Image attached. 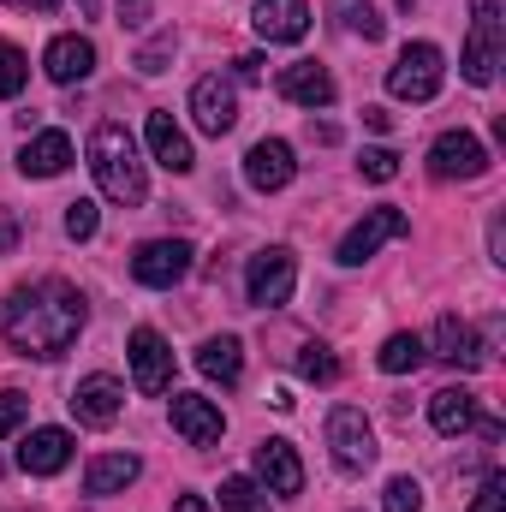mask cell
I'll list each match as a JSON object with an SVG mask.
<instances>
[{
    "label": "cell",
    "mask_w": 506,
    "mask_h": 512,
    "mask_svg": "<svg viewBox=\"0 0 506 512\" xmlns=\"http://www.w3.org/2000/svg\"><path fill=\"white\" fill-rule=\"evenodd\" d=\"M96 227H102V215H96V203L90 197H78V203H66V239H96Z\"/></svg>",
    "instance_id": "obj_31"
},
{
    "label": "cell",
    "mask_w": 506,
    "mask_h": 512,
    "mask_svg": "<svg viewBox=\"0 0 506 512\" xmlns=\"http://www.w3.org/2000/svg\"><path fill=\"white\" fill-rule=\"evenodd\" d=\"M185 274H191V245H185V239H149V245L131 251V280H137V286L167 292V286H179Z\"/></svg>",
    "instance_id": "obj_7"
},
{
    "label": "cell",
    "mask_w": 506,
    "mask_h": 512,
    "mask_svg": "<svg viewBox=\"0 0 506 512\" xmlns=\"http://www.w3.org/2000/svg\"><path fill=\"white\" fill-rule=\"evenodd\" d=\"M167 60H173V30H167V36H155V42L137 54V72H143V78H155V72H167Z\"/></svg>",
    "instance_id": "obj_34"
},
{
    "label": "cell",
    "mask_w": 506,
    "mask_h": 512,
    "mask_svg": "<svg viewBox=\"0 0 506 512\" xmlns=\"http://www.w3.org/2000/svg\"><path fill=\"white\" fill-rule=\"evenodd\" d=\"M292 286H298V256L286 251V245H268V251L251 256V268H245V292H251L256 310H280V304L292 298Z\"/></svg>",
    "instance_id": "obj_6"
},
{
    "label": "cell",
    "mask_w": 506,
    "mask_h": 512,
    "mask_svg": "<svg viewBox=\"0 0 506 512\" xmlns=\"http://www.w3.org/2000/svg\"><path fill=\"white\" fill-rule=\"evenodd\" d=\"M173 429H179L191 447H215V441L227 435V417H221V405L203 399V393H173Z\"/></svg>",
    "instance_id": "obj_12"
},
{
    "label": "cell",
    "mask_w": 506,
    "mask_h": 512,
    "mask_svg": "<svg viewBox=\"0 0 506 512\" xmlns=\"http://www.w3.org/2000/svg\"><path fill=\"white\" fill-rule=\"evenodd\" d=\"M364 126H376V131H387V126H393V114H387V108H364Z\"/></svg>",
    "instance_id": "obj_40"
},
{
    "label": "cell",
    "mask_w": 506,
    "mask_h": 512,
    "mask_svg": "<svg viewBox=\"0 0 506 512\" xmlns=\"http://www.w3.org/2000/svg\"><path fill=\"white\" fill-rule=\"evenodd\" d=\"M423 358H429V346L417 334H387L381 352H376V364L387 376H411V370H423Z\"/></svg>",
    "instance_id": "obj_26"
},
{
    "label": "cell",
    "mask_w": 506,
    "mask_h": 512,
    "mask_svg": "<svg viewBox=\"0 0 506 512\" xmlns=\"http://www.w3.org/2000/svg\"><path fill=\"white\" fill-rule=\"evenodd\" d=\"M173 512H209V501H203V495H179V501H173Z\"/></svg>",
    "instance_id": "obj_41"
},
{
    "label": "cell",
    "mask_w": 506,
    "mask_h": 512,
    "mask_svg": "<svg viewBox=\"0 0 506 512\" xmlns=\"http://www.w3.org/2000/svg\"><path fill=\"white\" fill-rule=\"evenodd\" d=\"M429 423H435L441 435H465V429L477 423V393H471V387H441V393L429 399Z\"/></svg>",
    "instance_id": "obj_24"
},
{
    "label": "cell",
    "mask_w": 506,
    "mask_h": 512,
    "mask_svg": "<svg viewBox=\"0 0 506 512\" xmlns=\"http://www.w3.org/2000/svg\"><path fill=\"white\" fill-rule=\"evenodd\" d=\"M328 447H334V465H340L346 477H364L381 453L376 429H370V417H364L358 405H334V411H328Z\"/></svg>",
    "instance_id": "obj_5"
},
{
    "label": "cell",
    "mask_w": 506,
    "mask_h": 512,
    "mask_svg": "<svg viewBox=\"0 0 506 512\" xmlns=\"http://www.w3.org/2000/svg\"><path fill=\"white\" fill-rule=\"evenodd\" d=\"M197 370H203L209 382H221V387H239V376H245V346H239L233 334H221V340H203V352H197Z\"/></svg>",
    "instance_id": "obj_25"
},
{
    "label": "cell",
    "mask_w": 506,
    "mask_h": 512,
    "mask_svg": "<svg viewBox=\"0 0 506 512\" xmlns=\"http://www.w3.org/2000/svg\"><path fill=\"white\" fill-rule=\"evenodd\" d=\"M78 6H90V0H78Z\"/></svg>",
    "instance_id": "obj_43"
},
{
    "label": "cell",
    "mask_w": 506,
    "mask_h": 512,
    "mask_svg": "<svg viewBox=\"0 0 506 512\" xmlns=\"http://www.w3.org/2000/svg\"><path fill=\"white\" fill-rule=\"evenodd\" d=\"M489 256H495V262H506V233H501V221H489Z\"/></svg>",
    "instance_id": "obj_38"
},
{
    "label": "cell",
    "mask_w": 506,
    "mask_h": 512,
    "mask_svg": "<svg viewBox=\"0 0 506 512\" xmlns=\"http://www.w3.org/2000/svg\"><path fill=\"white\" fill-rule=\"evenodd\" d=\"M72 167V137L66 131H36V137H24V149H18V173L24 179H60Z\"/></svg>",
    "instance_id": "obj_16"
},
{
    "label": "cell",
    "mask_w": 506,
    "mask_h": 512,
    "mask_svg": "<svg viewBox=\"0 0 506 512\" xmlns=\"http://www.w3.org/2000/svg\"><path fill=\"white\" fill-rule=\"evenodd\" d=\"M417 507H423V483H417V477H393L381 512H417Z\"/></svg>",
    "instance_id": "obj_32"
},
{
    "label": "cell",
    "mask_w": 506,
    "mask_h": 512,
    "mask_svg": "<svg viewBox=\"0 0 506 512\" xmlns=\"http://www.w3.org/2000/svg\"><path fill=\"white\" fill-rule=\"evenodd\" d=\"M334 6V18H340V30H352V36H364V42H381V30H387V18H381L370 0H328Z\"/></svg>",
    "instance_id": "obj_27"
},
{
    "label": "cell",
    "mask_w": 506,
    "mask_h": 512,
    "mask_svg": "<svg viewBox=\"0 0 506 512\" xmlns=\"http://www.w3.org/2000/svg\"><path fill=\"white\" fill-rule=\"evenodd\" d=\"M84 316H90V304H84V292L66 286V280L18 286V292L0 304V328H6V340H12L18 358H60V352L78 340Z\"/></svg>",
    "instance_id": "obj_1"
},
{
    "label": "cell",
    "mask_w": 506,
    "mask_h": 512,
    "mask_svg": "<svg viewBox=\"0 0 506 512\" xmlns=\"http://www.w3.org/2000/svg\"><path fill=\"white\" fill-rule=\"evenodd\" d=\"M72 465V435L66 429H30L24 435V447H18V471H30V477H54V471H66Z\"/></svg>",
    "instance_id": "obj_19"
},
{
    "label": "cell",
    "mask_w": 506,
    "mask_h": 512,
    "mask_svg": "<svg viewBox=\"0 0 506 512\" xmlns=\"http://www.w3.org/2000/svg\"><path fill=\"white\" fill-rule=\"evenodd\" d=\"M256 36L262 42H304L310 30V6L304 0H256Z\"/></svg>",
    "instance_id": "obj_21"
},
{
    "label": "cell",
    "mask_w": 506,
    "mask_h": 512,
    "mask_svg": "<svg viewBox=\"0 0 506 512\" xmlns=\"http://www.w3.org/2000/svg\"><path fill=\"white\" fill-rule=\"evenodd\" d=\"M221 507L227 512H268V495L256 489L251 477H227L221 483Z\"/></svg>",
    "instance_id": "obj_30"
},
{
    "label": "cell",
    "mask_w": 506,
    "mask_h": 512,
    "mask_svg": "<svg viewBox=\"0 0 506 512\" xmlns=\"http://www.w3.org/2000/svg\"><path fill=\"white\" fill-rule=\"evenodd\" d=\"M90 173H96V185H102L108 203H120V209L149 203V173H143L137 143H131V131L120 120H102V126L90 131Z\"/></svg>",
    "instance_id": "obj_2"
},
{
    "label": "cell",
    "mask_w": 506,
    "mask_h": 512,
    "mask_svg": "<svg viewBox=\"0 0 506 512\" xmlns=\"http://www.w3.org/2000/svg\"><path fill=\"white\" fill-rule=\"evenodd\" d=\"M429 358H441V364H453V370H483V364H489L477 328L459 322V316H441V322H435V352H429Z\"/></svg>",
    "instance_id": "obj_17"
},
{
    "label": "cell",
    "mask_w": 506,
    "mask_h": 512,
    "mask_svg": "<svg viewBox=\"0 0 506 512\" xmlns=\"http://www.w3.org/2000/svg\"><path fill=\"white\" fill-rule=\"evenodd\" d=\"M42 72H48L54 84H84V78L96 72V42H90V36H54L48 54H42Z\"/></svg>",
    "instance_id": "obj_18"
},
{
    "label": "cell",
    "mask_w": 506,
    "mask_h": 512,
    "mask_svg": "<svg viewBox=\"0 0 506 512\" xmlns=\"http://www.w3.org/2000/svg\"><path fill=\"white\" fill-rule=\"evenodd\" d=\"M280 96L316 114V108L334 102V78H328V66H316V60H292V66L280 72Z\"/></svg>",
    "instance_id": "obj_20"
},
{
    "label": "cell",
    "mask_w": 506,
    "mask_h": 512,
    "mask_svg": "<svg viewBox=\"0 0 506 512\" xmlns=\"http://www.w3.org/2000/svg\"><path fill=\"white\" fill-rule=\"evenodd\" d=\"M131 382H137V393H167L173 387V346L155 328L131 334Z\"/></svg>",
    "instance_id": "obj_10"
},
{
    "label": "cell",
    "mask_w": 506,
    "mask_h": 512,
    "mask_svg": "<svg viewBox=\"0 0 506 512\" xmlns=\"http://www.w3.org/2000/svg\"><path fill=\"white\" fill-rule=\"evenodd\" d=\"M256 477L268 483V495H286V501H292V495H304L298 447H292V441H280V435H274V441H262V447H256Z\"/></svg>",
    "instance_id": "obj_14"
},
{
    "label": "cell",
    "mask_w": 506,
    "mask_h": 512,
    "mask_svg": "<svg viewBox=\"0 0 506 512\" xmlns=\"http://www.w3.org/2000/svg\"><path fill=\"white\" fill-rule=\"evenodd\" d=\"M191 120H197V131H209V137H227V131L239 126V96H233V84H227V78H197V84H191Z\"/></svg>",
    "instance_id": "obj_9"
},
{
    "label": "cell",
    "mask_w": 506,
    "mask_h": 512,
    "mask_svg": "<svg viewBox=\"0 0 506 512\" xmlns=\"http://www.w3.org/2000/svg\"><path fill=\"white\" fill-rule=\"evenodd\" d=\"M292 173H298V161H292V143H286V137H262V143H251V155H245L251 191H286Z\"/></svg>",
    "instance_id": "obj_13"
},
{
    "label": "cell",
    "mask_w": 506,
    "mask_h": 512,
    "mask_svg": "<svg viewBox=\"0 0 506 512\" xmlns=\"http://www.w3.org/2000/svg\"><path fill=\"white\" fill-rule=\"evenodd\" d=\"M405 227H411V221H405L399 209H370V215L340 239V262H346V268H358V262H364V256H376L387 239H405Z\"/></svg>",
    "instance_id": "obj_11"
},
{
    "label": "cell",
    "mask_w": 506,
    "mask_h": 512,
    "mask_svg": "<svg viewBox=\"0 0 506 512\" xmlns=\"http://www.w3.org/2000/svg\"><path fill=\"white\" fill-rule=\"evenodd\" d=\"M358 173H364V179H376V185H387V179H399V155H393V149H364Z\"/></svg>",
    "instance_id": "obj_33"
},
{
    "label": "cell",
    "mask_w": 506,
    "mask_h": 512,
    "mask_svg": "<svg viewBox=\"0 0 506 512\" xmlns=\"http://www.w3.org/2000/svg\"><path fill=\"white\" fill-rule=\"evenodd\" d=\"M143 477V459L137 453H102V459H90V471H84V495H120Z\"/></svg>",
    "instance_id": "obj_23"
},
{
    "label": "cell",
    "mask_w": 506,
    "mask_h": 512,
    "mask_svg": "<svg viewBox=\"0 0 506 512\" xmlns=\"http://www.w3.org/2000/svg\"><path fill=\"white\" fill-rule=\"evenodd\" d=\"M471 512H506V483H501V477H489V483L477 489V501H471Z\"/></svg>",
    "instance_id": "obj_36"
},
{
    "label": "cell",
    "mask_w": 506,
    "mask_h": 512,
    "mask_svg": "<svg viewBox=\"0 0 506 512\" xmlns=\"http://www.w3.org/2000/svg\"><path fill=\"white\" fill-rule=\"evenodd\" d=\"M149 12H155V0H120V24H126V30H143Z\"/></svg>",
    "instance_id": "obj_37"
},
{
    "label": "cell",
    "mask_w": 506,
    "mask_h": 512,
    "mask_svg": "<svg viewBox=\"0 0 506 512\" xmlns=\"http://www.w3.org/2000/svg\"><path fill=\"white\" fill-rule=\"evenodd\" d=\"M429 173L435 179H483L489 173V149L471 131H441L429 143Z\"/></svg>",
    "instance_id": "obj_8"
},
{
    "label": "cell",
    "mask_w": 506,
    "mask_h": 512,
    "mask_svg": "<svg viewBox=\"0 0 506 512\" xmlns=\"http://www.w3.org/2000/svg\"><path fill=\"white\" fill-rule=\"evenodd\" d=\"M298 376L304 382H340V358L322 340H310V346H298Z\"/></svg>",
    "instance_id": "obj_28"
},
{
    "label": "cell",
    "mask_w": 506,
    "mask_h": 512,
    "mask_svg": "<svg viewBox=\"0 0 506 512\" xmlns=\"http://www.w3.org/2000/svg\"><path fill=\"white\" fill-rule=\"evenodd\" d=\"M441 78H447V54L435 42H405L387 72V90L399 102H429V96H441Z\"/></svg>",
    "instance_id": "obj_4"
},
{
    "label": "cell",
    "mask_w": 506,
    "mask_h": 512,
    "mask_svg": "<svg viewBox=\"0 0 506 512\" xmlns=\"http://www.w3.org/2000/svg\"><path fill=\"white\" fill-rule=\"evenodd\" d=\"M501 0H471V36H465V54H459V66H465V78L477 84V90H489L495 84V72H501Z\"/></svg>",
    "instance_id": "obj_3"
},
{
    "label": "cell",
    "mask_w": 506,
    "mask_h": 512,
    "mask_svg": "<svg viewBox=\"0 0 506 512\" xmlns=\"http://www.w3.org/2000/svg\"><path fill=\"white\" fill-rule=\"evenodd\" d=\"M120 411H126V387L114 382V376H84L78 393H72V417L90 423V429H108Z\"/></svg>",
    "instance_id": "obj_15"
},
{
    "label": "cell",
    "mask_w": 506,
    "mask_h": 512,
    "mask_svg": "<svg viewBox=\"0 0 506 512\" xmlns=\"http://www.w3.org/2000/svg\"><path fill=\"white\" fill-rule=\"evenodd\" d=\"M24 417H30V399L6 387V393H0V441H6L12 429H24Z\"/></svg>",
    "instance_id": "obj_35"
},
{
    "label": "cell",
    "mask_w": 506,
    "mask_h": 512,
    "mask_svg": "<svg viewBox=\"0 0 506 512\" xmlns=\"http://www.w3.org/2000/svg\"><path fill=\"white\" fill-rule=\"evenodd\" d=\"M239 78H245V84L262 78V60H256V54H239Z\"/></svg>",
    "instance_id": "obj_39"
},
{
    "label": "cell",
    "mask_w": 506,
    "mask_h": 512,
    "mask_svg": "<svg viewBox=\"0 0 506 512\" xmlns=\"http://www.w3.org/2000/svg\"><path fill=\"white\" fill-rule=\"evenodd\" d=\"M149 155H155L167 173H191V167H197L191 137L173 126V114H149Z\"/></svg>",
    "instance_id": "obj_22"
},
{
    "label": "cell",
    "mask_w": 506,
    "mask_h": 512,
    "mask_svg": "<svg viewBox=\"0 0 506 512\" xmlns=\"http://www.w3.org/2000/svg\"><path fill=\"white\" fill-rule=\"evenodd\" d=\"M24 84H30V60H24V48H12L0 36V96L12 102V96H24Z\"/></svg>",
    "instance_id": "obj_29"
},
{
    "label": "cell",
    "mask_w": 506,
    "mask_h": 512,
    "mask_svg": "<svg viewBox=\"0 0 506 512\" xmlns=\"http://www.w3.org/2000/svg\"><path fill=\"white\" fill-rule=\"evenodd\" d=\"M12 6H36V12H54V0H12Z\"/></svg>",
    "instance_id": "obj_42"
}]
</instances>
